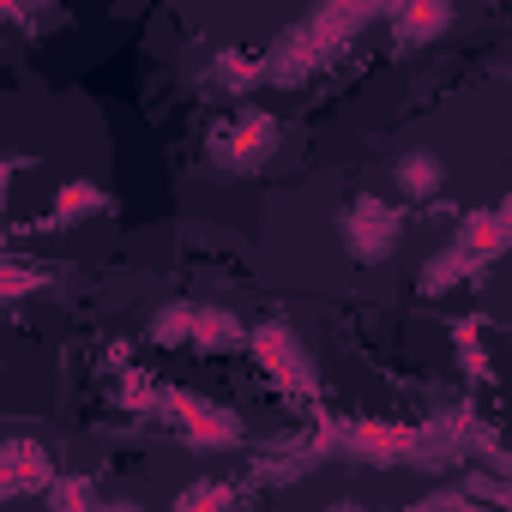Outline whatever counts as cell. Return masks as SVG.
Masks as SVG:
<instances>
[{
  "label": "cell",
  "mask_w": 512,
  "mask_h": 512,
  "mask_svg": "<svg viewBox=\"0 0 512 512\" xmlns=\"http://www.w3.org/2000/svg\"><path fill=\"white\" fill-rule=\"evenodd\" d=\"M392 235H398V223H392V211H386L380 199H362V205L350 211V241H356L362 253H386Z\"/></svg>",
  "instance_id": "6da1fadb"
},
{
  "label": "cell",
  "mask_w": 512,
  "mask_h": 512,
  "mask_svg": "<svg viewBox=\"0 0 512 512\" xmlns=\"http://www.w3.org/2000/svg\"><path fill=\"white\" fill-rule=\"evenodd\" d=\"M398 187H404V193H416V199H428V193L440 187V163H434L428 151L404 157V163H398Z\"/></svg>",
  "instance_id": "7a4b0ae2"
},
{
  "label": "cell",
  "mask_w": 512,
  "mask_h": 512,
  "mask_svg": "<svg viewBox=\"0 0 512 512\" xmlns=\"http://www.w3.org/2000/svg\"><path fill=\"white\" fill-rule=\"evenodd\" d=\"M223 506H229V494L217 482H205V488H193V494L175 500V512H223Z\"/></svg>",
  "instance_id": "3957f363"
},
{
  "label": "cell",
  "mask_w": 512,
  "mask_h": 512,
  "mask_svg": "<svg viewBox=\"0 0 512 512\" xmlns=\"http://www.w3.org/2000/svg\"><path fill=\"white\" fill-rule=\"evenodd\" d=\"M55 506H61V512H91V494H85L79 482H67V488L55 494Z\"/></svg>",
  "instance_id": "277c9868"
},
{
  "label": "cell",
  "mask_w": 512,
  "mask_h": 512,
  "mask_svg": "<svg viewBox=\"0 0 512 512\" xmlns=\"http://www.w3.org/2000/svg\"><path fill=\"white\" fill-rule=\"evenodd\" d=\"M97 205V193L91 187H67V199H61V217H73V211H91Z\"/></svg>",
  "instance_id": "5b68a950"
},
{
  "label": "cell",
  "mask_w": 512,
  "mask_h": 512,
  "mask_svg": "<svg viewBox=\"0 0 512 512\" xmlns=\"http://www.w3.org/2000/svg\"><path fill=\"white\" fill-rule=\"evenodd\" d=\"M434 25H446V13H410V19H404V31H416V37L434 31Z\"/></svg>",
  "instance_id": "8992f818"
},
{
  "label": "cell",
  "mask_w": 512,
  "mask_h": 512,
  "mask_svg": "<svg viewBox=\"0 0 512 512\" xmlns=\"http://www.w3.org/2000/svg\"><path fill=\"white\" fill-rule=\"evenodd\" d=\"M19 290H31V278H19V272H0V296H19Z\"/></svg>",
  "instance_id": "52a82bcc"
},
{
  "label": "cell",
  "mask_w": 512,
  "mask_h": 512,
  "mask_svg": "<svg viewBox=\"0 0 512 512\" xmlns=\"http://www.w3.org/2000/svg\"><path fill=\"white\" fill-rule=\"evenodd\" d=\"M332 512H362V506H356V500H338V506H332Z\"/></svg>",
  "instance_id": "ba28073f"
},
{
  "label": "cell",
  "mask_w": 512,
  "mask_h": 512,
  "mask_svg": "<svg viewBox=\"0 0 512 512\" xmlns=\"http://www.w3.org/2000/svg\"><path fill=\"white\" fill-rule=\"evenodd\" d=\"M109 512H139V506H109Z\"/></svg>",
  "instance_id": "9c48e42d"
}]
</instances>
